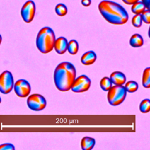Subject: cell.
<instances>
[{
	"label": "cell",
	"mask_w": 150,
	"mask_h": 150,
	"mask_svg": "<svg viewBox=\"0 0 150 150\" xmlns=\"http://www.w3.org/2000/svg\"><path fill=\"white\" fill-rule=\"evenodd\" d=\"M98 8L103 17L110 23L123 25L128 20L127 11L117 2L103 0L99 3Z\"/></svg>",
	"instance_id": "cell-1"
},
{
	"label": "cell",
	"mask_w": 150,
	"mask_h": 150,
	"mask_svg": "<svg viewBox=\"0 0 150 150\" xmlns=\"http://www.w3.org/2000/svg\"><path fill=\"white\" fill-rule=\"evenodd\" d=\"M75 67L70 62H64L59 64L54 72V81L56 88L61 91H66L71 87L76 79Z\"/></svg>",
	"instance_id": "cell-2"
},
{
	"label": "cell",
	"mask_w": 150,
	"mask_h": 150,
	"mask_svg": "<svg viewBox=\"0 0 150 150\" xmlns=\"http://www.w3.org/2000/svg\"><path fill=\"white\" fill-rule=\"evenodd\" d=\"M55 40V35L52 29L47 26L43 27L39 30L36 37L37 48L42 53H49L54 48Z\"/></svg>",
	"instance_id": "cell-3"
},
{
	"label": "cell",
	"mask_w": 150,
	"mask_h": 150,
	"mask_svg": "<svg viewBox=\"0 0 150 150\" xmlns=\"http://www.w3.org/2000/svg\"><path fill=\"white\" fill-rule=\"evenodd\" d=\"M127 91L122 85L112 86L108 91L107 100L109 104L113 106L120 105L125 100Z\"/></svg>",
	"instance_id": "cell-4"
},
{
	"label": "cell",
	"mask_w": 150,
	"mask_h": 150,
	"mask_svg": "<svg viewBox=\"0 0 150 150\" xmlns=\"http://www.w3.org/2000/svg\"><path fill=\"white\" fill-rule=\"evenodd\" d=\"M13 77L8 70L3 71L0 74V92L4 94L9 93L13 88Z\"/></svg>",
	"instance_id": "cell-5"
},
{
	"label": "cell",
	"mask_w": 150,
	"mask_h": 150,
	"mask_svg": "<svg viewBox=\"0 0 150 150\" xmlns=\"http://www.w3.org/2000/svg\"><path fill=\"white\" fill-rule=\"evenodd\" d=\"M28 107L33 111H41L46 105V100L45 97L39 94H33L27 99Z\"/></svg>",
	"instance_id": "cell-6"
},
{
	"label": "cell",
	"mask_w": 150,
	"mask_h": 150,
	"mask_svg": "<svg viewBox=\"0 0 150 150\" xmlns=\"http://www.w3.org/2000/svg\"><path fill=\"white\" fill-rule=\"evenodd\" d=\"M36 6L35 2L32 0L26 1L22 6L21 15L24 22L26 23L31 22L35 16Z\"/></svg>",
	"instance_id": "cell-7"
},
{
	"label": "cell",
	"mask_w": 150,
	"mask_h": 150,
	"mask_svg": "<svg viewBox=\"0 0 150 150\" xmlns=\"http://www.w3.org/2000/svg\"><path fill=\"white\" fill-rule=\"evenodd\" d=\"M90 85V79L87 76L82 74L75 79L70 89L74 93H82L87 91Z\"/></svg>",
	"instance_id": "cell-8"
},
{
	"label": "cell",
	"mask_w": 150,
	"mask_h": 150,
	"mask_svg": "<svg viewBox=\"0 0 150 150\" xmlns=\"http://www.w3.org/2000/svg\"><path fill=\"white\" fill-rule=\"evenodd\" d=\"M15 94L19 97H26L30 93L31 87L29 83L25 79L17 80L13 85Z\"/></svg>",
	"instance_id": "cell-9"
},
{
	"label": "cell",
	"mask_w": 150,
	"mask_h": 150,
	"mask_svg": "<svg viewBox=\"0 0 150 150\" xmlns=\"http://www.w3.org/2000/svg\"><path fill=\"white\" fill-rule=\"evenodd\" d=\"M67 45V40L64 37H59L55 40L54 48L58 54H62L66 52Z\"/></svg>",
	"instance_id": "cell-10"
},
{
	"label": "cell",
	"mask_w": 150,
	"mask_h": 150,
	"mask_svg": "<svg viewBox=\"0 0 150 150\" xmlns=\"http://www.w3.org/2000/svg\"><path fill=\"white\" fill-rule=\"evenodd\" d=\"M112 83L115 85H123L126 81V77L125 74L121 71L112 72L110 77Z\"/></svg>",
	"instance_id": "cell-11"
},
{
	"label": "cell",
	"mask_w": 150,
	"mask_h": 150,
	"mask_svg": "<svg viewBox=\"0 0 150 150\" xmlns=\"http://www.w3.org/2000/svg\"><path fill=\"white\" fill-rule=\"evenodd\" d=\"M97 56L94 51L90 50L84 53L81 57V62L84 65H91L96 60Z\"/></svg>",
	"instance_id": "cell-12"
},
{
	"label": "cell",
	"mask_w": 150,
	"mask_h": 150,
	"mask_svg": "<svg viewBox=\"0 0 150 150\" xmlns=\"http://www.w3.org/2000/svg\"><path fill=\"white\" fill-rule=\"evenodd\" d=\"M96 143L94 138L89 137H84L81 141V147L83 150H90L91 149Z\"/></svg>",
	"instance_id": "cell-13"
},
{
	"label": "cell",
	"mask_w": 150,
	"mask_h": 150,
	"mask_svg": "<svg viewBox=\"0 0 150 150\" xmlns=\"http://www.w3.org/2000/svg\"><path fill=\"white\" fill-rule=\"evenodd\" d=\"M144 40L142 36L135 33L131 36L129 39V45L133 47H139L143 45Z\"/></svg>",
	"instance_id": "cell-14"
},
{
	"label": "cell",
	"mask_w": 150,
	"mask_h": 150,
	"mask_svg": "<svg viewBox=\"0 0 150 150\" xmlns=\"http://www.w3.org/2000/svg\"><path fill=\"white\" fill-rule=\"evenodd\" d=\"M145 9L146 7L142 1H138L134 3L131 6V11L135 15L141 14Z\"/></svg>",
	"instance_id": "cell-15"
},
{
	"label": "cell",
	"mask_w": 150,
	"mask_h": 150,
	"mask_svg": "<svg viewBox=\"0 0 150 150\" xmlns=\"http://www.w3.org/2000/svg\"><path fill=\"white\" fill-rule=\"evenodd\" d=\"M142 83L145 88H148L150 87V67H147L144 70Z\"/></svg>",
	"instance_id": "cell-16"
},
{
	"label": "cell",
	"mask_w": 150,
	"mask_h": 150,
	"mask_svg": "<svg viewBox=\"0 0 150 150\" xmlns=\"http://www.w3.org/2000/svg\"><path fill=\"white\" fill-rule=\"evenodd\" d=\"M69 53L71 54H75L77 53L79 50V44L76 40H71L68 42L67 48Z\"/></svg>",
	"instance_id": "cell-17"
},
{
	"label": "cell",
	"mask_w": 150,
	"mask_h": 150,
	"mask_svg": "<svg viewBox=\"0 0 150 150\" xmlns=\"http://www.w3.org/2000/svg\"><path fill=\"white\" fill-rule=\"evenodd\" d=\"M100 85L102 90L105 91H108L112 86V83L109 77H104L100 80Z\"/></svg>",
	"instance_id": "cell-18"
},
{
	"label": "cell",
	"mask_w": 150,
	"mask_h": 150,
	"mask_svg": "<svg viewBox=\"0 0 150 150\" xmlns=\"http://www.w3.org/2000/svg\"><path fill=\"white\" fill-rule=\"evenodd\" d=\"M55 12L58 16H63L67 14V8L64 4L59 3L55 6Z\"/></svg>",
	"instance_id": "cell-19"
},
{
	"label": "cell",
	"mask_w": 150,
	"mask_h": 150,
	"mask_svg": "<svg viewBox=\"0 0 150 150\" xmlns=\"http://www.w3.org/2000/svg\"><path fill=\"white\" fill-rule=\"evenodd\" d=\"M125 90L129 93H134L138 90V83L135 81H129L127 82L124 86Z\"/></svg>",
	"instance_id": "cell-20"
},
{
	"label": "cell",
	"mask_w": 150,
	"mask_h": 150,
	"mask_svg": "<svg viewBox=\"0 0 150 150\" xmlns=\"http://www.w3.org/2000/svg\"><path fill=\"white\" fill-rule=\"evenodd\" d=\"M139 110L142 113L148 112L150 110V100L148 98L143 100L139 104Z\"/></svg>",
	"instance_id": "cell-21"
},
{
	"label": "cell",
	"mask_w": 150,
	"mask_h": 150,
	"mask_svg": "<svg viewBox=\"0 0 150 150\" xmlns=\"http://www.w3.org/2000/svg\"><path fill=\"white\" fill-rule=\"evenodd\" d=\"M141 17L142 21L145 22L146 24H149L150 23V11L149 9H146L143 11L141 14Z\"/></svg>",
	"instance_id": "cell-22"
},
{
	"label": "cell",
	"mask_w": 150,
	"mask_h": 150,
	"mask_svg": "<svg viewBox=\"0 0 150 150\" xmlns=\"http://www.w3.org/2000/svg\"><path fill=\"white\" fill-rule=\"evenodd\" d=\"M142 19L140 14L135 15L132 19V24L135 28H139L142 25Z\"/></svg>",
	"instance_id": "cell-23"
},
{
	"label": "cell",
	"mask_w": 150,
	"mask_h": 150,
	"mask_svg": "<svg viewBox=\"0 0 150 150\" xmlns=\"http://www.w3.org/2000/svg\"><path fill=\"white\" fill-rule=\"evenodd\" d=\"M15 147L13 144L10 143H5L0 145V150H14Z\"/></svg>",
	"instance_id": "cell-24"
},
{
	"label": "cell",
	"mask_w": 150,
	"mask_h": 150,
	"mask_svg": "<svg viewBox=\"0 0 150 150\" xmlns=\"http://www.w3.org/2000/svg\"><path fill=\"white\" fill-rule=\"evenodd\" d=\"M81 5L83 6L87 7V6H89L91 5V0H81Z\"/></svg>",
	"instance_id": "cell-25"
},
{
	"label": "cell",
	"mask_w": 150,
	"mask_h": 150,
	"mask_svg": "<svg viewBox=\"0 0 150 150\" xmlns=\"http://www.w3.org/2000/svg\"><path fill=\"white\" fill-rule=\"evenodd\" d=\"M124 3L127 5H132L134 3L139 1V0H122Z\"/></svg>",
	"instance_id": "cell-26"
},
{
	"label": "cell",
	"mask_w": 150,
	"mask_h": 150,
	"mask_svg": "<svg viewBox=\"0 0 150 150\" xmlns=\"http://www.w3.org/2000/svg\"><path fill=\"white\" fill-rule=\"evenodd\" d=\"M142 2L145 5L146 9H150V0H142Z\"/></svg>",
	"instance_id": "cell-27"
},
{
	"label": "cell",
	"mask_w": 150,
	"mask_h": 150,
	"mask_svg": "<svg viewBox=\"0 0 150 150\" xmlns=\"http://www.w3.org/2000/svg\"><path fill=\"white\" fill-rule=\"evenodd\" d=\"M1 42H2V36H1V35H0V45H1Z\"/></svg>",
	"instance_id": "cell-28"
},
{
	"label": "cell",
	"mask_w": 150,
	"mask_h": 150,
	"mask_svg": "<svg viewBox=\"0 0 150 150\" xmlns=\"http://www.w3.org/2000/svg\"><path fill=\"white\" fill-rule=\"evenodd\" d=\"M1 103V97H0V103Z\"/></svg>",
	"instance_id": "cell-29"
}]
</instances>
